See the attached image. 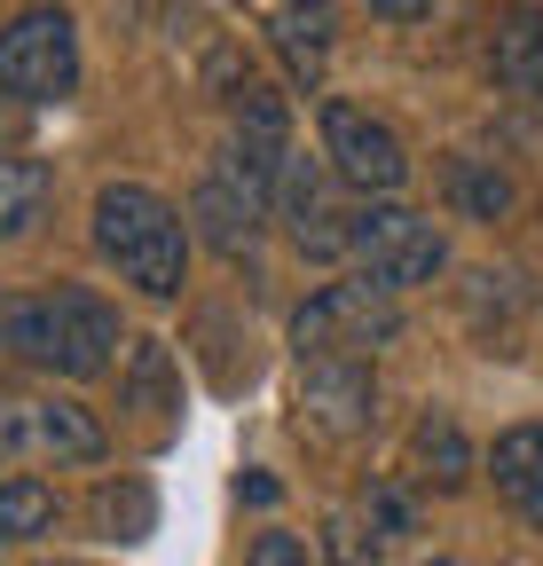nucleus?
Segmentation results:
<instances>
[{
    "label": "nucleus",
    "mask_w": 543,
    "mask_h": 566,
    "mask_svg": "<svg viewBox=\"0 0 543 566\" xmlns=\"http://www.w3.org/2000/svg\"><path fill=\"white\" fill-rule=\"evenodd\" d=\"M0 354L48 370V378H103L118 363V307L55 283V292H17L0 300Z\"/></svg>",
    "instance_id": "obj_1"
},
{
    "label": "nucleus",
    "mask_w": 543,
    "mask_h": 566,
    "mask_svg": "<svg viewBox=\"0 0 543 566\" xmlns=\"http://www.w3.org/2000/svg\"><path fill=\"white\" fill-rule=\"evenodd\" d=\"M87 229H95V252L118 283H134L143 300H181V283H189V221L143 181H111L95 189V212H87Z\"/></svg>",
    "instance_id": "obj_2"
},
{
    "label": "nucleus",
    "mask_w": 543,
    "mask_h": 566,
    "mask_svg": "<svg viewBox=\"0 0 543 566\" xmlns=\"http://www.w3.org/2000/svg\"><path fill=\"white\" fill-rule=\"evenodd\" d=\"M401 331V307L386 283L347 275V283H323V292L292 315V346L300 363H370V354Z\"/></svg>",
    "instance_id": "obj_3"
},
{
    "label": "nucleus",
    "mask_w": 543,
    "mask_h": 566,
    "mask_svg": "<svg viewBox=\"0 0 543 566\" xmlns=\"http://www.w3.org/2000/svg\"><path fill=\"white\" fill-rule=\"evenodd\" d=\"M80 87V24L72 9H24L0 24V95L9 103H63Z\"/></svg>",
    "instance_id": "obj_4"
},
{
    "label": "nucleus",
    "mask_w": 543,
    "mask_h": 566,
    "mask_svg": "<svg viewBox=\"0 0 543 566\" xmlns=\"http://www.w3.org/2000/svg\"><path fill=\"white\" fill-rule=\"evenodd\" d=\"M347 260L370 275V283H386V292L401 300L410 283H434L441 275V260H449V237L426 221V212H410V205H355V221H347Z\"/></svg>",
    "instance_id": "obj_5"
},
{
    "label": "nucleus",
    "mask_w": 543,
    "mask_h": 566,
    "mask_svg": "<svg viewBox=\"0 0 543 566\" xmlns=\"http://www.w3.org/2000/svg\"><path fill=\"white\" fill-rule=\"evenodd\" d=\"M103 449H111L103 417L63 394L0 401V464H95Z\"/></svg>",
    "instance_id": "obj_6"
},
{
    "label": "nucleus",
    "mask_w": 543,
    "mask_h": 566,
    "mask_svg": "<svg viewBox=\"0 0 543 566\" xmlns=\"http://www.w3.org/2000/svg\"><path fill=\"white\" fill-rule=\"evenodd\" d=\"M323 166L338 174V189L355 197H394L410 181V150H401V134L386 118H370L363 103H323Z\"/></svg>",
    "instance_id": "obj_7"
},
{
    "label": "nucleus",
    "mask_w": 543,
    "mask_h": 566,
    "mask_svg": "<svg viewBox=\"0 0 543 566\" xmlns=\"http://www.w3.org/2000/svg\"><path fill=\"white\" fill-rule=\"evenodd\" d=\"M300 417L331 441H355L378 417V378L370 363H300Z\"/></svg>",
    "instance_id": "obj_8"
},
{
    "label": "nucleus",
    "mask_w": 543,
    "mask_h": 566,
    "mask_svg": "<svg viewBox=\"0 0 543 566\" xmlns=\"http://www.w3.org/2000/svg\"><path fill=\"white\" fill-rule=\"evenodd\" d=\"M331 166H315L307 150H292L284 158V174H276V205L292 212V237H300V252H315V260H331V252H347V221L355 212H338L331 205Z\"/></svg>",
    "instance_id": "obj_9"
},
{
    "label": "nucleus",
    "mask_w": 543,
    "mask_h": 566,
    "mask_svg": "<svg viewBox=\"0 0 543 566\" xmlns=\"http://www.w3.org/2000/svg\"><path fill=\"white\" fill-rule=\"evenodd\" d=\"M118 401L150 424V441H166L174 424H181V370H174L166 338H134V363L118 378Z\"/></svg>",
    "instance_id": "obj_10"
},
{
    "label": "nucleus",
    "mask_w": 543,
    "mask_h": 566,
    "mask_svg": "<svg viewBox=\"0 0 543 566\" xmlns=\"http://www.w3.org/2000/svg\"><path fill=\"white\" fill-rule=\"evenodd\" d=\"M489 480L497 495L543 535V424H504L497 449H489Z\"/></svg>",
    "instance_id": "obj_11"
},
{
    "label": "nucleus",
    "mask_w": 543,
    "mask_h": 566,
    "mask_svg": "<svg viewBox=\"0 0 543 566\" xmlns=\"http://www.w3.org/2000/svg\"><path fill=\"white\" fill-rule=\"evenodd\" d=\"M489 71H497V87L543 103V0L497 17V32H489Z\"/></svg>",
    "instance_id": "obj_12"
},
{
    "label": "nucleus",
    "mask_w": 543,
    "mask_h": 566,
    "mask_svg": "<svg viewBox=\"0 0 543 566\" xmlns=\"http://www.w3.org/2000/svg\"><path fill=\"white\" fill-rule=\"evenodd\" d=\"M48 212V166L24 150H0V244H17Z\"/></svg>",
    "instance_id": "obj_13"
},
{
    "label": "nucleus",
    "mask_w": 543,
    "mask_h": 566,
    "mask_svg": "<svg viewBox=\"0 0 543 566\" xmlns=\"http://www.w3.org/2000/svg\"><path fill=\"white\" fill-rule=\"evenodd\" d=\"M63 520V495L48 480H0V543H32Z\"/></svg>",
    "instance_id": "obj_14"
},
{
    "label": "nucleus",
    "mask_w": 543,
    "mask_h": 566,
    "mask_svg": "<svg viewBox=\"0 0 543 566\" xmlns=\"http://www.w3.org/2000/svg\"><path fill=\"white\" fill-rule=\"evenodd\" d=\"M410 464H418V480H434V488H464L472 449H464V433H457L449 417H426L418 433H410Z\"/></svg>",
    "instance_id": "obj_15"
},
{
    "label": "nucleus",
    "mask_w": 543,
    "mask_h": 566,
    "mask_svg": "<svg viewBox=\"0 0 543 566\" xmlns=\"http://www.w3.org/2000/svg\"><path fill=\"white\" fill-rule=\"evenodd\" d=\"M244 566H307V543L300 535H284V527H268L260 543H252V558Z\"/></svg>",
    "instance_id": "obj_16"
},
{
    "label": "nucleus",
    "mask_w": 543,
    "mask_h": 566,
    "mask_svg": "<svg viewBox=\"0 0 543 566\" xmlns=\"http://www.w3.org/2000/svg\"><path fill=\"white\" fill-rule=\"evenodd\" d=\"M370 9H378V17H426L434 0H370Z\"/></svg>",
    "instance_id": "obj_17"
},
{
    "label": "nucleus",
    "mask_w": 543,
    "mask_h": 566,
    "mask_svg": "<svg viewBox=\"0 0 543 566\" xmlns=\"http://www.w3.org/2000/svg\"><path fill=\"white\" fill-rule=\"evenodd\" d=\"M268 9H323V0H268Z\"/></svg>",
    "instance_id": "obj_18"
},
{
    "label": "nucleus",
    "mask_w": 543,
    "mask_h": 566,
    "mask_svg": "<svg viewBox=\"0 0 543 566\" xmlns=\"http://www.w3.org/2000/svg\"><path fill=\"white\" fill-rule=\"evenodd\" d=\"M40 566H72V558H40Z\"/></svg>",
    "instance_id": "obj_19"
},
{
    "label": "nucleus",
    "mask_w": 543,
    "mask_h": 566,
    "mask_svg": "<svg viewBox=\"0 0 543 566\" xmlns=\"http://www.w3.org/2000/svg\"><path fill=\"white\" fill-rule=\"evenodd\" d=\"M434 566H449V558H434Z\"/></svg>",
    "instance_id": "obj_20"
}]
</instances>
